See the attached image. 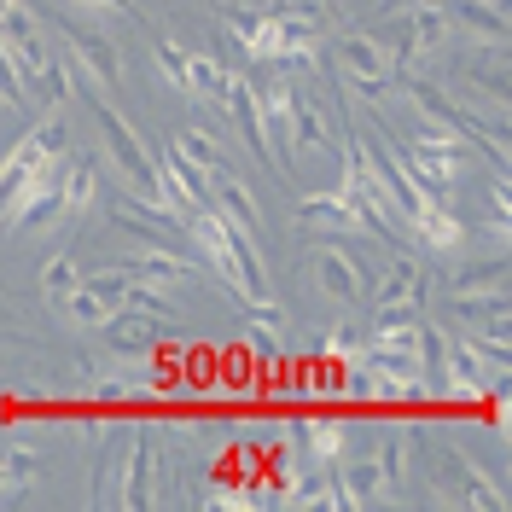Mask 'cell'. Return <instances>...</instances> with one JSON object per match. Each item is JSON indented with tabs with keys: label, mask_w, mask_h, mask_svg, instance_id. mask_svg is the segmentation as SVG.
Returning <instances> with one entry per match:
<instances>
[{
	"label": "cell",
	"mask_w": 512,
	"mask_h": 512,
	"mask_svg": "<svg viewBox=\"0 0 512 512\" xmlns=\"http://www.w3.org/2000/svg\"><path fill=\"white\" fill-rule=\"evenodd\" d=\"M88 111H94V123L105 128V152H111V163L123 169V181L134 187V198H140L146 210H158V163H152V146H146V140L134 134V123L117 117L99 94H88ZM158 216H163V210H158Z\"/></svg>",
	"instance_id": "obj_1"
},
{
	"label": "cell",
	"mask_w": 512,
	"mask_h": 512,
	"mask_svg": "<svg viewBox=\"0 0 512 512\" xmlns=\"http://www.w3.org/2000/svg\"><path fill=\"white\" fill-rule=\"evenodd\" d=\"M425 454H431V489H437L443 501H466V507L501 512V489L483 478V472L472 466V460H466V454H460V448L431 443Z\"/></svg>",
	"instance_id": "obj_2"
},
{
	"label": "cell",
	"mask_w": 512,
	"mask_h": 512,
	"mask_svg": "<svg viewBox=\"0 0 512 512\" xmlns=\"http://www.w3.org/2000/svg\"><path fill=\"white\" fill-rule=\"evenodd\" d=\"M390 152L402 158V169H408V175H414L431 198H443V192L460 181V169H466L460 146H443V140H396Z\"/></svg>",
	"instance_id": "obj_3"
},
{
	"label": "cell",
	"mask_w": 512,
	"mask_h": 512,
	"mask_svg": "<svg viewBox=\"0 0 512 512\" xmlns=\"http://www.w3.org/2000/svg\"><path fill=\"white\" fill-rule=\"evenodd\" d=\"M507 384V373L501 367H489L466 338H448V361H443V396H454V402H483L489 390H501Z\"/></svg>",
	"instance_id": "obj_4"
},
{
	"label": "cell",
	"mask_w": 512,
	"mask_h": 512,
	"mask_svg": "<svg viewBox=\"0 0 512 512\" xmlns=\"http://www.w3.org/2000/svg\"><path fill=\"white\" fill-rule=\"evenodd\" d=\"M443 35H448L443 0H414V6H402V12H396V24H390V41H396V53H402V59H419V53L443 47Z\"/></svg>",
	"instance_id": "obj_5"
},
{
	"label": "cell",
	"mask_w": 512,
	"mask_h": 512,
	"mask_svg": "<svg viewBox=\"0 0 512 512\" xmlns=\"http://www.w3.org/2000/svg\"><path fill=\"white\" fill-rule=\"evenodd\" d=\"M338 64H344V76H350L355 94H384V82H390V53L361 30L338 41Z\"/></svg>",
	"instance_id": "obj_6"
},
{
	"label": "cell",
	"mask_w": 512,
	"mask_h": 512,
	"mask_svg": "<svg viewBox=\"0 0 512 512\" xmlns=\"http://www.w3.org/2000/svg\"><path fill=\"white\" fill-rule=\"evenodd\" d=\"M291 111H297V94H291L286 82H274V88H256V117H262V134L268 140H280V152L274 163H297V134H291Z\"/></svg>",
	"instance_id": "obj_7"
},
{
	"label": "cell",
	"mask_w": 512,
	"mask_h": 512,
	"mask_svg": "<svg viewBox=\"0 0 512 512\" xmlns=\"http://www.w3.org/2000/svg\"><path fill=\"white\" fill-rule=\"evenodd\" d=\"M105 344L128 361H146V355L158 350V315H140V309H128V315H105Z\"/></svg>",
	"instance_id": "obj_8"
},
{
	"label": "cell",
	"mask_w": 512,
	"mask_h": 512,
	"mask_svg": "<svg viewBox=\"0 0 512 512\" xmlns=\"http://www.w3.org/2000/svg\"><path fill=\"white\" fill-rule=\"evenodd\" d=\"M408 227L419 233V245H425V251H437V256H454L460 245H466V222L448 210L443 198H431V204H425Z\"/></svg>",
	"instance_id": "obj_9"
},
{
	"label": "cell",
	"mask_w": 512,
	"mask_h": 512,
	"mask_svg": "<svg viewBox=\"0 0 512 512\" xmlns=\"http://www.w3.org/2000/svg\"><path fill=\"white\" fill-rule=\"evenodd\" d=\"M210 204H216V210H222L233 227H245V233H262V210H256L251 187H245L233 169H216V175H210Z\"/></svg>",
	"instance_id": "obj_10"
},
{
	"label": "cell",
	"mask_w": 512,
	"mask_h": 512,
	"mask_svg": "<svg viewBox=\"0 0 512 512\" xmlns=\"http://www.w3.org/2000/svg\"><path fill=\"white\" fill-rule=\"evenodd\" d=\"M309 274H315V286L332 291L338 303H361V297H367V286H361V268H355L344 251H332V245L309 256Z\"/></svg>",
	"instance_id": "obj_11"
},
{
	"label": "cell",
	"mask_w": 512,
	"mask_h": 512,
	"mask_svg": "<svg viewBox=\"0 0 512 512\" xmlns=\"http://www.w3.org/2000/svg\"><path fill=\"white\" fill-rule=\"evenodd\" d=\"M408 105L419 111V123H431V128H443V134H460V140H472V111L448 105L443 88H431V82H408Z\"/></svg>",
	"instance_id": "obj_12"
},
{
	"label": "cell",
	"mask_w": 512,
	"mask_h": 512,
	"mask_svg": "<svg viewBox=\"0 0 512 512\" xmlns=\"http://www.w3.org/2000/svg\"><path fill=\"white\" fill-rule=\"evenodd\" d=\"M117 274L140 280V286H181V280H198V274H192V262H181V256L163 251V245H146L140 256H128Z\"/></svg>",
	"instance_id": "obj_13"
},
{
	"label": "cell",
	"mask_w": 512,
	"mask_h": 512,
	"mask_svg": "<svg viewBox=\"0 0 512 512\" xmlns=\"http://www.w3.org/2000/svg\"><path fill=\"white\" fill-rule=\"evenodd\" d=\"M297 222L303 227H326V233H361V222H355V210L344 204V192L338 187L303 192V198H297Z\"/></svg>",
	"instance_id": "obj_14"
},
{
	"label": "cell",
	"mask_w": 512,
	"mask_h": 512,
	"mask_svg": "<svg viewBox=\"0 0 512 512\" xmlns=\"http://www.w3.org/2000/svg\"><path fill=\"white\" fill-rule=\"evenodd\" d=\"M419 297H425L419 268L408 262V256H396V262H390V274L373 286V315H390V309H419Z\"/></svg>",
	"instance_id": "obj_15"
},
{
	"label": "cell",
	"mask_w": 512,
	"mask_h": 512,
	"mask_svg": "<svg viewBox=\"0 0 512 512\" xmlns=\"http://www.w3.org/2000/svg\"><path fill=\"white\" fill-rule=\"evenodd\" d=\"M222 99H227V111L239 117V128H245V146H251L262 163H274V146H268V134H262V117H256V88L245 82V76H227ZM274 169H280V163H274Z\"/></svg>",
	"instance_id": "obj_16"
},
{
	"label": "cell",
	"mask_w": 512,
	"mask_h": 512,
	"mask_svg": "<svg viewBox=\"0 0 512 512\" xmlns=\"http://www.w3.org/2000/svg\"><path fill=\"white\" fill-rule=\"evenodd\" d=\"M41 152H47V128H30V134H24V140L0 158V210L12 204V192L30 181V169L41 163Z\"/></svg>",
	"instance_id": "obj_17"
},
{
	"label": "cell",
	"mask_w": 512,
	"mask_h": 512,
	"mask_svg": "<svg viewBox=\"0 0 512 512\" xmlns=\"http://www.w3.org/2000/svg\"><path fill=\"white\" fill-rule=\"evenodd\" d=\"M297 443L309 454V466H338L350 437H344V419H303L297 425Z\"/></svg>",
	"instance_id": "obj_18"
},
{
	"label": "cell",
	"mask_w": 512,
	"mask_h": 512,
	"mask_svg": "<svg viewBox=\"0 0 512 512\" xmlns=\"http://www.w3.org/2000/svg\"><path fill=\"white\" fill-rule=\"evenodd\" d=\"M64 35H70V53H76V59L99 76V88H117V76H123V70H117L111 41H105L99 30H82V24H64Z\"/></svg>",
	"instance_id": "obj_19"
},
{
	"label": "cell",
	"mask_w": 512,
	"mask_h": 512,
	"mask_svg": "<svg viewBox=\"0 0 512 512\" xmlns=\"http://www.w3.org/2000/svg\"><path fill=\"white\" fill-rule=\"evenodd\" d=\"M373 478H379V501H402L408 489V437H384L379 454H373Z\"/></svg>",
	"instance_id": "obj_20"
},
{
	"label": "cell",
	"mask_w": 512,
	"mask_h": 512,
	"mask_svg": "<svg viewBox=\"0 0 512 512\" xmlns=\"http://www.w3.org/2000/svg\"><path fill=\"white\" fill-rule=\"evenodd\" d=\"M443 12H448V24H460V30H478V35H489V41H501V35H507L501 0H448Z\"/></svg>",
	"instance_id": "obj_21"
},
{
	"label": "cell",
	"mask_w": 512,
	"mask_h": 512,
	"mask_svg": "<svg viewBox=\"0 0 512 512\" xmlns=\"http://www.w3.org/2000/svg\"><path fill=\"white\" fill-rule=\"evenodd\" d=\"M227 70L216 53H187V94H198V99H222V88H227Z\"/></svg>",
	"instance_id": "obj_22"
},
{
	"label": "cell",
	"mask_w": 512,
	"mask_h": 512,
	"mask_svg": "<svg viewBox=\"0 0 512 512\" xmlns=\"http://www.w3.org/2000/svg\"><path fill=\"white\" fill-rule=\"evenodd\" d=\"M286 507H332V483H326V466H303V478L280 489Z\"/></svg>",
	"instance_id": "obj_23"
},
{
	"label": "cell",
	"mask_w": 512,
	"mask_h": 512,
	"mask_svg": "<svg viewBox=\"0 0 512 512\" xmlns=\"http://www.w3.org/2000/svg\"><path fill=\"white\" fill-rule=\"evenodd\" d=\"M169 146H175V152H181V158H192V163H198V169H204V175H216V169H227L222 146H216V140H210V134H204V128H187V134H175V140H169Z\"/></svg>",
	"instance_id": "obj_24"
},
{
	"label": "cell",
	"mask_w": 512,
	"mask_h": 512,
	"mask_svg": "<svg viewBox=\"0 0 512 512\" xmlns=\"http://www.w3.org/2000/svg\"><path fill=\"white\" fill-rule=\"evenodd\" d=\"M94 163H64V181H59V204L64 210H88L94 204Z\"/></svg>",
	"instance_id": "obj_25"
},
{
	"label": "cell",
	"mask_w": 512,
	"mask_h": 512,
	"mask_svg": "<svg viewBox=\"0 0 512 512\" xmlns=\"http://www.w3.org/2000/svg\"><path fill=\"white\" fill-rule=\"evenodd\" d=\"M76 280H82L76 256H53V262L41 268V297H47V303H64V297L76 291Z\"/></svg>",
	"instance_id": "obj_26"
},
{
	"label": "cell",
	"mask_w": 512,
	"mask_h": 512,
	"mask_svg": "<svg viewBox=\"0 0 512 512\" xmlns=\"http://www.w3.org/2000/svg\"><path fill=\"white\" fill-rule=\"evenodd\" d=\"M64 309H70V320H76V326H99L105 315H117V303H105V297H99L94 286H82V280H76V291L64 297Z\"/></svg>",
	"instance_id": "obj_27"
},
{
	"label": "cell",
	"mask_w": 512,
	"mask_h": 512,
	"mask_svg": "<svg viewBox=\"0 0 512 512\" xmlns=\"http://www.w3.org/2000/svg\"><path fill=\"white\" fill-rule=\"evenodd\" d=\"M291 134H297V146H309V152H326V123H320L315 105H303V99H297V111H291Z\"/></svg>",
	"instance_id": "obj_28"
},
{
	"label": "cell",
	"mask_w": 512,
	"mask_h": 512,
	"mask_svg": "<svg viewBox=\"0 0 512 512\" xmlns=\"http://www.w3.org/2000/svg\"><path fill=\"white\" fill-rule=\"evenodd\" d=\"M158 70L175 82V88H181V94H187V53H181L175 41H158Z\"/></svg>",
	"instance_id": "obj_29"
},
{
	"label": "cell",
	"mask_w": 512,
	"mask_h": 512,
	"mask_svg": "<svg viewBox=\"0 0 512 512\" xmlns=\"http://www.w3.org/2000/svg\"><path fill=\"white\" fill-rule=\"evenodd\" d=\"M0 99L6 105H24V76H18V64L6 53V41H0Z\"/></svg>",
	"instance_id": "obj_30"
},
{
	"label": "cell",
	"mask_w": 512,
	"mask_h": 512,
	"mask_svg": "<svg viewBox=\"0 0 512 512\" xmlns=\"http://www.w3.org/2000/svg\"><path fill=\"white\" fill-rule=\"evenodd\" d=\"M6 472H12V478H41V454H35V448H6Z\"/></svg>",
	"instance_id": "obj_31"
},
{
	"label": "cell",
	"mask_w": 512,
	"mask_h": 512,
	"mask_svg": "<svg viewBox=\"0 0 512 512\" xmlns=\"http://www.w3.org/2000/svg\"><path fill=\"white\" fill-rule=\"evenodd\" d=\"M82 6H105V12H128V0H82Z\"/></svg>",
	"instance_id": "obj_32"
}]
</instances>
